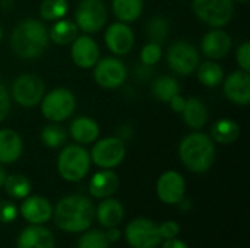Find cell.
Instances as JSON below:
<instances>
[{"label":"cell","mask_w":250,"mask_h":248,"mask_svg":"<svg viewBox=\"0 0 250 248\" xmlns=\"http://www.w3.org/2000/svg\"><path fill=\"white\" fill-rule=\"evenodd\" d=\"M95 216L92 202L81 194L63 197L53 209V219L57 228L64 232L76 234L86 231Z\"/></svg>","instance_id":"1"},{"label":"cell","mask_w":250,"mask_h":248,"mask_svg":"<svg viewBox=\"0 0 250 248\" xmlns=\"http://www.w3.org/2000/svg\"><path fill=\"white\" fill-rule=\"evenodd\" d=\"M48 31L37 19H23L10 34V47L21 58H37L48 47Z\"/></svg>","instance_id":"2"},{"label":"cell","mask_w":250,"mask_h":248,"mask_svg":"<svg viewBox=\"0 0 250 248\" xmlns=\"http://www.w3.org/2000/svg\"><path fill=\"white\" fill-rule=\"evenodd\" d=\"M214 140L201 132H193L185 136L179 145V158L183 165L196 174L207 172L215 161Z\"/></svg>","instance_id":"3"},{"label":"cell","mask_w":250,"mask_h":248,"mask_svg":"<svg viewBox=\"0 0 250 248\" xmlns=\"http://www.w3.org/2000/svg\"><path fill=\"white\" fill-rule=\"evenodd\" d=\"M89 152L81 145H67L62 149L57 159V170L63 180L76 183L81 181L89 171Z\"/></svg>","instance_id":"4"},{"label":"cell","mask_w":250,"mask_h":248,"mask_svg":"<svg viewBox=\"0 0 250 248\" xmlns=\"http://www.w3.org/2000/svg\"><path fill=\"white\" fill-rule=\"evenodd\" d=\"M41 113L51 123H60L72 117L76 99L72 91L66 88H56L44 94L41 99Z\"/></svg>","instance_id":"5"},{"label":"cell","mask_w":250,"mask_h":248,"mask_svg":"<svg viewBox=\"0 0 250 248\" xmlns=\"http://www.w3.org/2000/svg\"><path fill=\"white\" fill-rule=\"evenodd\" d=\"M192 9L196 18L211 28H223L233 19V0H193Z\"/></svg>","instance_id":"6"},{"label":"cell","mask_w":250,"mask_h":248,"mask_svg":"<svg viewBox=\"0 0 250 248\" xmlns=\"http://www.w3.org/2000/svg\"><path fill=\"white\" fill-rule=\"evenodd\" d=\"M45 94V85L37 75L26 73L18 76L10 89V98L23 108L37 107Z\"/></svg>","instance_id":"7"},{"label":"cell","mask_w":250,"mask_h":248,"mask_svg":"<svg viewBox=\"0 0 250 248\" xmlns=\"http://www.w3.org/2000/svg\"><path fill=\"white\" fill-rule=\"evenodd\" d=\"M108 19V12L103 0H81L75 10V23L85 34L101 31Z\"/></svg>","instance_id":"8"},{"label":"cell","mask_w":250,"mask_h":248,"mask_svg":"<svg viewBox=\"0 0 250 248\" xmlns=\"http://www.w3.org/2000/svg\"><path fill=\"white\" fill-rule=\"evenodd\" d=\"M91 162L103 170H113L122 164L126 156V146L122 139L117 136L104 137L101 140H95L92 151L89 153Z\"/></svg>","instance_id":"9"},{"label":"cell","mask_w":250,"mask_h":248,"mask_svg":"<svg viewBox=\"0 0 250 248\" xmlns=\"http://www.w3.org/2000/svg\"><path fill=\"white\" fill-rule=\"evenodd\" d=\"M167 63L173 72L180 76H189L196 72L201 56L196 47L188 41H176L167 53Z\"/></svg>","instance_id":"10"},{"label":"cell","mask_w":250,"mask_h":248,"mask_svg":"<svg viewBox=\"0 0 250 248\" xmlns=\"http://www.w3.org/2000/svg\"><path fill=\"white\" fill-rule=\"evenodd\" d=\"M126 241L132 248H157L163 241L160 225L146 218H136L126 227Z\"/></svg>","instance_id":"11"},{"label":"cell","mask_w":250,"mask_h":248,"mask_svg":"<svg viewBox=\"0 0 250 248\" xmlns=\"http://www.w3.org/2000/svg\"><path fill=\"white\" fill-rule=\"evenodd\" d=\"M127 69L125 63L116 57H105L98 60L94 66L95 82L105 89H116L126 82Z\"/></svg>","instance_id":"12"},{"label":"cell","mask_w":250,"mask_h":248,"mask_svg":"<svg viewBox=\"0 0 250 248\" xmlns=\"http://www.w3.org/2000/svg\"><path fill=\"white\" fill-rule=\"evenodd\" d=\"M186 191V183L177 171H166L157 181V194L163 203L179 205Z\"/></svg>","instance_id":"13"},{"label":"cell","mask_w":250,"mask_h":248,"mask_svg":"<svg viewBox=\"0 0 250 248\" xmlns=\"http://www.w3.org/2000/svg\"><path fill=\"white\" fill-rule=\"evenodd\" d=\"M104 41H105L107 48L111 53L117 56H125L130 53V50L135 45V34H133V29L127 23L116 22L107 28Z\"/></svg>","instance_id":"14"},{"label":"cell","mask_w":250,"mask_h":248,"mask_svg":"<svg viewBox=\"0 0 250 248\" xmlns=\"http://www.w3.org/2000/svg\"><path fill=\"white\" fill-rule=\"evenodd\" d=\"M70 57L81 69H92L100 60V47L94 38L88 35L76 37L72 41Z\"/></svg>","instance_id":"15"},{"label":"cell","mask_w":250,"mask_h":248,"mask_svg":"<svg viewBox=\"0 0 250 248\" xmlns=\"http://www.w3.org/2000/svg\"><path fill=\"white\" fill-rule=\"evenodd\" d=\"M231 47V37L223 28H214L212 31L207 32L201 41V50L209 60H221L227 57Z\"/></svg>","instance_id":"16"},{"label":"cell","mask_w":250,"mask_h":248,"mask_svg":"<svg viewBox=\"0 0 250 248\" xmlns=\"http://www.w3.org/2000/svg\"><path fill=\"white\" fill-rule=\"evenodd\" d=\"M223 89L226 96L237 104V105H248L250 102V75L249 72L237 70L227 76L223 80Z\"/></svg>","instance_id":"17"},{"label":"cell","mask_w":250,"mask_h":248,"mask_svg":"<svg viewBox=\"0 0 250 248\" xmlns=\"http://www.w3.org/2000/svg\"><path fill=\"white\" fill-rule=\"evenodd\" d=\"M21 213L23 219L31 222L32 225H41L51 219L53 208L47 199L41 196H31V197H25L21 206Z\"/></svg>","instance_id":"18"},{"label":"cell","mask_w":250,"mask_h":248,"mask_svg":"<svg viewBox=\"0 0 250 248\" xmlns=\"http://www.w3.org/2000/svg\"><path fill=\"white\" fill-rule=\"evenodd\" d=\"M119 184H120V180L114 171L101 170L92 175L88 190L91 196L97 199H107V197H111L117 191Z\"/></svg>","instance_id":"19"},{"label":"cell","mask_w":250,"mask_h":248,"mask_svg":"<svg viewBox=\"0 0 250 248\" xmlns=\"http://www.w3.org/2000/svg\"><path fill=\"white\" fill-rule=\"evenodd\" d=\"M23 151V143L19 136L12 129L0 130V164L16 162Z\"/></svg>","instance_id":"20"},{"label":"cell","mask_w":250,"mask_h":248,"mask_svg":"<svg viewBox=\"0 0 250 248\" xmlns=\"http://www.w3.org/2000/svg\"><path fill=\"white\" fill-rule=\"evenodd\" d=\"M18 248H54V238L47 228L31 225L21 232Z\"/></svg>","instance_id":"21"},{"label":"cell","mask_w":250,"mask_h":248,"mask_svg":"<svg viewBox=\"0 0 250 248\" xmlns=\"http://www.w3.org/2000/svg\"><path fill=\"white\" fill-rule=\"evenodd\" d=\"M70 136L79 145H91L100 136V126L91 117H78L70 123Z\"/></svg>","instance_id":"22"},{"label":"cell","mask_w":250,"mask_h":248,"mask_svg":"<svg viewBox=\"0 0 250 248\" xmlns=\"http://www.w3.org/2000/svg\"><path fill=\"white\" fill-rule=\"evenodd\" d=\"M182 114H183V121L186 123V126L193 130H201L208 123V118H209L207 105L199 98H195V96L186 99V105Z\"/></svg>","instance_id":"23"},{"label":"cell","mask_w":250,"mask_h":248,"mask_svg":"<svg viewBox=\"0 0 250 248\" xmlns=\"http://www.w3.org/2000/svg\"><path fill=\"white\" fill-rule=\"evenodd\" d=\"M95 215H97L98 222L104 228H113V227H117L123 221L125 210L119 200L107 197L98 205Z\"/></svg>","instance_id":"24"},{"label":"cell","mask_w":250,"mask_h":248,"mask_svg":"<svg viewBox=\"0 0 250 248\" xmlns=\"http://www.w3.org/2000/svg\"><path fill=\"white\" fill-rule=\"evenodd\" d=\"M240 136V126L231 118H220L211 127V139L221 145H231Z\"/></svg>","instance_id":"25"},{"label":"cell","mask_w":250,"mask_h":248,"mask_svg":"<svg viewBox=\"0 0 250 248\" xmlns=\"http://www.w3.org/2000/svg\"><path fill=\"white\" fill-rule=\"evenodd\" d=\"M78 31L79 29L75 22L67 19H59L51 25L48 31V38L57 45H67L72 44V41L78 37Z\"/></svg>","instance_id":"26"},{"label":"cell","mask_w":250,"mask_h":248,"mask_svg":"<svg viewBox=\"0 0 250 248\" xmlns=\"http://www.w3.org/2000/svg\"><path fill=\"white\" fill-rule=\"evenodd\" d=\"M111 9L114 16L125 23H130L136 20L144 10L142 0H113Z\"/></svg>","instance_id":"27"},{"label":"cell","mask_w":250,"mask_h":248,"mask_svg":"<svg viewBox=\"0 0 250 248\" xmlns=\"http://www.w3.org/2000/svg\"><path fill=\"white\" fill-rule=\"evenodd\" d=\"M198 80L207 88H215L224 80V70L215 60H208L199 63L198 69Z\"/></svg>","instance_id":"28"},{"label":"cell","mask_w":250,"mask_h":248,"mask_svg":"<svg viewBox=\"0 0 250 248\" xmlns=\"http://www.w3.org/2000/svg\"><path fill=\"white\" fill-rule=\"evenodd\" d=\"M152 95L161 101V102H168L174 95L180 94V85L176 77L164 75L157 77V80L151 86Z\"/></svg>","instance_id":"29"},{"label":"cell","mask_w":250,"mask_h":248,"mask_svg":"<svg viewBox=\"0 0 250 248\" xmlns=\"http://www.w3.org/2000/svg\"><path fill=\"white\" fill-rule=\"evenodd\" d=\"M4 190L13 199H25L31 193V181L22 174H12L4 178Z\"/></svg>","instance_id":"30"},{"label":"cell","mask_w":250,"mask_h":248,"mask_svg":"<svg viewBox=\"0 0 250 248\" xmlns=\"http://www.w3.org/2000/svg\"><path fill=\"white\" fill-rule=\"evenodd\" d=\"M69 12L67 0H42L40 4V15L44 20L56 22L63 19Z\"/></svg>","instance_id":"31"},{"label":"cell","mask_w":250,"mask_h":248,"mask_svg":"<svg viewBox=\"0 0 250 248\" xmlns=\"http://www.w3.org/2000/svg\"><path fill=\"white\" fill-rule=\"evenodd\" d=\"M40 137H41V142L44 146H47L50 149H57L66 143L67 134L62 126H59L57 123H51V124H47L41 130Z\"/></svg>","instance_id":"32"},{"label":"cell","mask_w":250,"mask_h":248,"mask_svg":"<svg viewBox=\"0 0 250 248\" xmlns=\"http://www.w3.org/2000/svg\"><path fill=\"white\" fill-rule=\"evenodd\" d=\"M146 34L149 41L161 44L170 34V23L164 16H154L146 25Z\"/></svg>","instance_id":"33"},{"label":"cell","mask_w":250,"mask_h":248,"mask_svg":"<svg viewBox=\"0 0 250 248\" xmlns=\"http://www.w3.org/2000/svg\"><path fill=\"white\" fill-rule=\"evenodd\" d=\"M108 246L110 243L105 234L98 229L85 232L78 243V248H108Z\"/></svg>","instance_id":"34"},{"label":"cell","mask_w":250,"mask_h":248,"mask_svg":"<svg viewBox=\"0 0 250 248\" xmlns=\"http://www.w3.org/2000/svg\"><path fill=\"white\" fill-rule=\"evenodd\" d=\"M139 57H141V61H142L144 66L151 67V66L157 64V63L161 60V57H163L161 44L149 41L148 44H145V45L142 47V50H141V53H139Z\"/></svg>","instance_id":"35"},{"label":"cell","mask_w":250,"mask_h":248,"mask_svg":"<svg viewBox=\"0 0 250 248\" xmlns=\"http://www.w3.org/2000/svg\"><path fill=\"white\" fill-rule=\"evenodd\" d=\"M236 61L240 67V70L250 72V42L245 41L237 47L236 51Z\"/></svg>","instance_id":"36"},{"label":"cell","mask_w":250,"mask_h":248,"mask_svg":"<svg viewBox=\"0 0 250 248\" xmlns=\"http://www.w3.org/2000/svg\"><path fill=\"white\" fill-rule=\"evenodd\" d=\"M18 209L16 206L9 202V200H1L0 202V222L1 224H10L16 219Z\"/></svg>","instance_id":"37"},{"label":"cell","mask_w":250,"mask_h":248,"mask_svg":"<svg viewBox=\"0 0 250 248\" xmlns=\"http://www.w3.org/2000/svg\"><path fill=\"white\" fill-rule=\"evenodd\" d=\"M10 111V94L6 86L0 82V123L7 117Z\"/></svg>","instance_id":"38"},{"label":"cell","mask_w":250,"mask_h":248,"mask_svg":"<svg viewBox=\"0 0 250 248\" xmlns=\"http://www.w3.org/2000/svg\"><path fill=\"white\" fill-rule=\"evenodd\" d=\"M160 231H161L163 240H170V238H176L179 235L180 227L174 221H167L160 225Z\"/></svg>","instance_id":"39"},{"label":"cell","mask_w":250,"mask_h":248,"mask_svg":"<svg viewBox=\"0 0 250 248\" xmlns=\"http://www.w3.org/2000/svg\"><path fill=\"white\" fill-rule=\"evenodd\" d=\"M168 104H170V108H171L174 113H182L183 108H185V105H186V99H185L183 96H180V94H177V95H174V96L168 101Z\"/></svg>","instance_id":"40"},{"label":"cell","mask_w":250,"mask_h":248,"mask_svg":"<svg viewBox=\"0 0 250 248\" xmlns=\"http://www.w3.org/2000/svg\"><path fill=\"white\" fill-rule=\"evenodd\" d=\"M132 136H133V129H132L130 126H127V124H123V126L119 129V132H117V137L122 139L123 142L127 140V139H130Z\"/></svg>","instance_id":"41"},{"label":"cell","mask_w":250,"mask_h":248,"mask_svg":"<svg viewBox=\"0 0 250 248\" xmlns=\"http://www.w3.org/2000/svg\"><path fill=\"white\" fill-rule=\"evenodd\" d=\"M108 243H116L119 238H120V231L117 229V227H113V228H107V232H104Z\"/></svg>","instance_id":"42"},{"label":"cell","mask_w":250,"mask_h":248,"mask_svg":"<svg viewBox=\"0 0 250 248\" xmlns=\"http://www.w3.org/2000/svg\"><path fill=\"white\" fill-rule=\"evenodd\" d=\"M163 248H188V246L177 238H170L163 244Z\"/></svg>","instance_id":"43"},{"label":"cell","mask_w":250,"mask_h":248,"mask_svg":"<svg viewBox=\"0 0 250 248\" xmlns=\"http://www.w3.org/2000/svg\"><path fill=\"white\" fill-rule=\"evenodd\" d=\"M15 4V0H0V7L3 10H10Z\"/></svg>","instance_id":"44"},{"label":"cell","mask_w":250,"mask_h":248,"mask_svg":"<svg viewBox=\"0 0 250 248\" xmlns=\"http://www.w3.org/2000/svg\"><path fill=\"white\" fill-rule=\"evenodd\" d=\"M4 178H6V172L3 170V167L0 165V187H3V183H4Z\"/></svg>","instance_id":"45"},{"label":"cell","mask_w":250,"mask_h":248,"mask_svg":"<svg viewBox=\"0 0 250 248\" xmlns=\"http://www.w3.org/2000/svg\"><path fill=\"white\" fill-rule=\"evenodd\" d=\"M233 1H239V3H248L249 0H233Z\"/></svg>","instance_id":"46"},{"label":"cell","mask_w":250,"mask_h":248,"mask_svg":"<svg viewBox=\"0 0 250 248\" xmlns=\"http://www.w3.org/2000/svg\"><path fill=\"white\" fill-rule=\"evenodd\" d=\"M1 38H3V29H1V26H0V42H1Z\"/></svg>","instance_id":"47"}]
</instances>
